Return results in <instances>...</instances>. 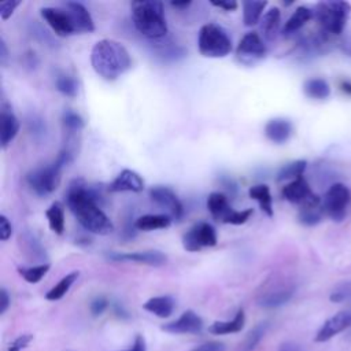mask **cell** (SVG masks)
I'll use <instances>...</instances> for the list:
<instances>
[{
	"instance_id": "cell-1",
	"label": "cell",
	"mask_w": 351,
	"mask_h": 351,
	"mask_svg": "<svg viewBox=\"0 0 351 351\" xmlns=\"http://www.w3.org/2000/svg\"><path fill=\"white\" fill-rule=\"evenodd\" d=\"M100 193L82 180L70 182L66 193V203L75 219L84 229L95 234H110L114 225L100 208Z\"/></svg>"
},
{
	"instance_id": "cell-2",
	"label": "cell",
	"mask_w": 351,
	"mask_h": 351,
	"mask_svg": "<svg viewBox=\"0 0 351 351\" xmlns=\"http://www.w3.org/2000/svg\"><path fill=\"white\" fill-rule=\"evenodd\" d=\"M90 63L96 74L107 81H114L132 67V58L122 43L103 38L93 45Z\"/></svg>"
},
{
	"instance_id": "cell-3",
	"label": "cell",
	"mask_w": 351,
	"mask_h": 351,
	"mask_svg": "<svg viewBox=\"0 0 351 351\" xmlns=\"http://www.w3.org/2000/svg\"><path fill=\"white\" fill-rule=\"evenodd\" d=\"M132 21L138 33L149 40H159L167 34V22L162 1H132Z\"/></svg>"
},
{
	"instance_id": "cell-4",
	"label": "cell",
	"mask_w": 351,
	"mask_h": 351,
	"mask_svg": "<svg viewBox=\"0 0 351 351\" xmlns=\"http://www.w3.org/2000/svg\"><path fill=\"white\" fill-rule=\"evenodd\" d=\"M351 14V4L347 1H321L315 5L314 16L326 34H341L348 16Z\"/></svg>"
},
{
	"instance_id": "cell-5",
	"label": "cell",
	"mask_w": 351,
	"mask_h": 351,
	"mask_svg": "<svg viewBox=\"0 0 351 351\" xmlns=\"http://www.w3.org/2000/svg\"><path fill=\"white\" fill-rule=\"evenodd\" d=\"M199 52L206 58H223L232 52V38L217 23H206L199 30Z\"/></svg>"
},
{
	"instance_id": "cell-6",
	"label": "cell",
	"mask_w": 351,
	"mask_h": 351,
	"mask_svg": "<svg viewBox=\"0 0 351 351\" xmlns=\"http://www.w3.org/2000/svg\"><path fill=\"white\" fill-rule=\"evenodd\" d=\"M63 167L64 165L56 159L52 165L41 166L27 173L26 182L36 195L47 196L58 188Z\"/></svg>"
},
{
	"instance_id": "cell-7",
	"label": "cell",
	"mask_w": 351,
	"mask_h": 351,
	"mask_svg": "<svg viewBox=\"0 0 351 351\" xmlns=\"http://www.w3.org/2000/svg\"><path fill=\"white\" fill-rule=\"evenodd\" d=\"M207 208L211 217L217 222L230 223V225H243L252 215V208H245L241 211L233 210L229 204L228 197L221 192H211L207 197Z\"/></svg>"
},
{
	"instance_id": "cell-8",
	"label": "cell",
	"mask_w": 351,
	"mask_h": 351,
	"mask_svg": "<svg viewBox=\"0 0 351 351\" xmlns=\"http://www.w3.org/2000/svg\"><path fill=\"white\" fill-rule=\"evenodd\" d=\"M351 203V191L341 182L332 184L322 197V208L332 221L341 222Z\"/></svg>"
},
{
	"instance_id": "cell-9",
	"label": "cell",
	"mask_w": 351,
	"mask_h": 351,
	"mask_svg": "<svg viewBox=\"0 0 351 351\" xmlns=\"http://www.w3.org/2000/svg\"><path fill=\"white\" fill-rule=\"evenodd\" d=\"M217 244V232L208 222H197L182 236V245L189 252L200 251L204 247Z\"/></svg>"
},
{
	"instance_id": "cell-10",
	"label": "cell",
	"mask_w": 351,
	"mask_h": 351,
	"mask_svg": "<svg viewBox=\"0 0 351 351\" xmlns=\"http://www.w3.org/2000/svg\"><path fill=\"white\" fill-rule=\"evenodd\" d=\"M266 55V45L262 36L256 32L245 33L237 44L236 56L243 64H254Z\"/></svg>"
},
{
	"instance_id": "cell-11",
	"label": "cell",
	"mask_w": 351,
	"mask_h": 351,
	"mask_svg": "<svg viewBox=\"0 0 351 351\" xmlns=\"http://www.w3.org/2000/svg\"><path fill=\"white\" fill-rule=\"evenodd\" d=\"M43 19L48 23V26L55 32V34L67 37L75 33V27L69 12L64 8L58 7H43L40 10Z\"/></svg>"
},
{
	"instance_id": "cell-12",
	"label": "cell",
	"mask_w": 351,
	"mask_h": 351,
	"mask_svg": "<svg viewBox=\"0 0 351 351\" xmlns=\"http://www.w3.org/2000/svg\"><path fill=\"white\" fill-rule=\"evenodd\" d=\"M203 329V319L193 310L184 311L176 321L162 325V330L171 335H197Z\"/></svg>"
},
{
	"instance_id": "cell-13",
	"label": "cell",
	"mask_w": 351,
	"mask_h": 351,
	"mask_svg": "<svg viewBox=\"0 0 351 351\" xmlns=\"http://www.w3.org/2000/svg\"><path fill=\"white\" fill-rule=\"evenodd\" d=\"M149 197L154 203L166 208L171 218L180 219L182 217V213H184L182 203L169 186H163V185L152 186L149 189Z\"/></svg>"
},
{
	"instance_id": "cell-14",
	"label": "cell",
	"mask_w": 351,
	"mask_h": 351,
	"mask_svg": "<svg viewBox=\"0 0 351 351\" xmlns=\"http://www.w3.org/2000/svg\"><path fill=\"white\" fill-rule=\"evenodd\" d=\"M350 326H351V313L350 311H339V313L333 314L332 317H329L321 325V328L315 333L314 341L325 343Z\"/></svg>"
},
{
	"instance_id": "cell-15",
	"label": "cell",
	"mask_w": 351,
	"mask_h": 351,
	"mask_svg": "<svg viewBox=\"0 0 351 351\" xmlns=\"http://www.w3.org/2000/svg\"><path fill=\"white\" fill-rule=\"evenodd\" d=\"M281 195L289 203L299 204L300 207L317 197V195L311 191V188L304 177H299V178L288 182L287 185H284L281 189Z\"/></svg>"
},
{
	"instance_id": "cell-16",
	"label": "cell",
	"mask_w": 351,
	"mask_h": 351,
	"mask_svg": "<svg viewBox=\"0 0 351 351\" xmlns=\"http://www.w3.org/2000/svg\"><path fill=\"white\" fill-rule=\"evenodd\" d=\"M111 261L117 262H136L148 266H162L166 263L167 256L156 250L136 251V252H112L110 254Z\"/></svg>"
},
{
	"instance_id": "cell-17",
	"label": "cell",
	"mask_w": 351,
	"mask_h": 351,
	"mask_svg": "<svg viewBox=\"0 0 351 351\" xmlns=\"http://www.w3.org/2000/svg\"><path fill=\"white\" fill-rule=\"evenodd\" d=\"M0 122H1L0 143H1V148L5 149L7 145L16 137L19 132V121L14 114L11 106L7 104L5 101H3L0 107Z\"/></svg>"
},
{
	"instance_id": "cell-18",
	"label": "cell",
	"mask_w": 351,
	"mask_h": 351,
	"mask_svg": "<svg viewBox=\"0 0 351 351\" xmlns=\"http://www.w3.org/2000/svg\"><path fill=\"white\" fill-rule=\"evenodd\" d=\"M64 10L69 12L73 25L75 27V33H89L95 30V23L88 8L78 1H66Z\"/></svg>"
},
{
	"instance_id": "cell-19",
	"label": "cell",
	"mask_w": 351,
	"mask_h": 351,
	"mask_svg": "<svg viewBox=\"0 0 351 351\" xmlns=\"http://www.w3.org/2000/svg\"><path fill=\"white\" fill-rule=\"evenodd\" d=\"M144 189V180L141 176L130 169H123L108 185L110 192H141Z\"/></svg>"
},
{
	"instance_id": "cell-20",
	"label": "cell",
	"mask_w": 351,
	"mask_h": 351,
	"mask_svg": "<svg viewBox=\"0 0 351 351\" xmlns=\"http://www.w3.org/2000/svg\"><path fill=\"white\" fill-rule=\"evenodd\" d=\"M292 134V123L285 118H273L265 125V136L274 144H284Z\"/></svg>"
},
{
	"instance_id": "cell-21",
	"label": "cell",
	"mask_w": 351,
	"mask_h": 351,
	"mask_svg": "<svg viewBox=\"0 0 351 351\" xmlns=\"http://www.w3.org/2000/svg\"><path fill=\"white\" fill-rule=\"evenodd\" d=\"M280 22H281V12L278 7L269 8L259 21V30L262 38L266 41H273L278 32H280Z\"/></svg>"
},
{
	"instance_id": "cell-22",
	"label": "cell",
	"mask_w": 351,
	"mask_h": 351,
	"mask_svg": "<svg viewBox=\"0 0 351 351\" xmlns=\"http://www.w3.org/2000/svg\"><path fill=\"white\" fill-rule=\"evenodd\" d=\"M293 292H295V288L289 287V285L270 289L258 298V304L262 307H266V308L280 307V306L285 304L293 296Z\"/></svg>"
},
{
	"instance_id": "cell-23",
	"label": "cell",
	"mask_w": 351,
	"mask_h": 351,
	"mask_svg": "<svg viewBox=\"0 0 351 351\" xmlns=\"http://www.w3.org/2000/svg\"><path fill=\"white\" fill-rule=\"evenodd\" d=\"M314 18V10L306 7V5H299L292 15L288 18V21L285 22L281 33L285 37H289L295 33H298L308 21H311Z\"/></svg>"
},
{
	"instance_id": "cell-24",
	"label": "cell",
	"mask_w": 351,
	"mask_h": 351,
	"mask_svg": "<svg viewBox=\"0 0 351 351\" xmlns=\"http://www.w3.org/2000/svg\"><path fill=\"white\" fill-rule=\"evenodd\" d=\"M176 307V302L169 295H160L149 298L144 304L143 308L149 311L151 314L159 317V318H167L173 314Z\"/></svg>"
},
{
	"instance_id": "cell-25",
	"label": "cell",
	"mask_w": 351,
	"mask_h": 351,
	"mask_svg": "<svg viewBox=\"0 0 351 351\" xmlns=\"http://www.w3.org/2000/svg\"><path fill=\"white\" fill-rule=\"evenodd\" d=\"M245 313L243 308L237 310L234 317L228 321H215L208 326V332L213 335H229L237 333L244 328Z\"/></svg>"
},
{
	"instance_id": "cell-26",
	"label": "cell",
	"mask_w": 351,
	"mask_h": 351,
	"mask_svg": "<svg viewBox=\"0 0 351 351\" xmlns=\"http://www.w3.org/2000/svg\"><path fill=\"white\" fill-rule=\"evenodd\" d=\"M322 215H325L324 208H322V200L317 196L314 200L308 202L307 204L302 206L298 213V219L300 223L306 226H313L317 225L321 219Z\"/></svg>"
},
{
	"instance_id": "cell-27",
	"label": "cell",
	"mask_w": 351,
	"mask_h": 351,
	"mask_svg": "<svg viewBox=\"0 0 351 351\" xmlns=\"http://www.w3.org/2000/svg\"><path fill=\"white\" fill-rule=\"evenodd\" d=\"M248 195L251 199L256 200L261 210L267 215V217H273L274 211H273V197L270 193V188L266 184H256L252 185L248 189Z\"/></svg>"
},
{
	"instance_id": "cell-28",
	"label": "cell",
	"mask_w": 351,
	"mask_h": 351,
	"mask_svg": "<svg viewBox=\"0 0 351 351\" xmlns=\"http://www.w3.org/2000/svg\"><path fill=\"white\" fill-rule=\"evenodd\" d=\"M171 217L167 214H145L134 221V228L138 230H155L169 228Z\"/></svg>"
},
{
	"instance_id": "cell-29",
	"label": "cell",
	"mask_w": 351,
	"mask_h": 351,
	"mask_svg": "<svg viewBox=\"0 0 351 351\" xmlns=\"http://www.w3.org/2000/svg\"><path fill=\"white\" fill-rule=\"evenodd\" d=\"M303 92L314 100H325L330 95V86L324 78H308L303 84Z\"/></svg>"
},
{
	"instance_id": "cell-30",
	"label": "cell",
	"mask_w": 351,
	"mask_h": 351,
	"mask_svg": "<svg viewBox=\"0 0 351 351\" xmlns=\"http://www.w3.org/2000/svg\"><path fill=\"white\" fill-rule=\"evenodd\" d=\"M267 5V1H254V0H244L241 3L243 7V22L245 26H254L256 25L262 15L263 11Z\"/></svg>"
},
{
	"instance_id": "cell-31",
	"label": "cell",
	"mask_w": 351,
	"mask_h": 351,
	"mask_svg": "<svg viewBox=\"0 0 351 351\" xmlns=\"http://www.w3.org/2000/svg\"><path fill=\"white\" fill-rule=\"evenodd\" d=\"M78 276H80L78 271H71V273L66 274L63 278L59 280V282H56V284L45 293V299H47V300H51V302H55V300L62 299V298L69 292V289L71 288V285L77 281Z\"/></svg>"
},
{
	"instance_id": "cell-32",
	"label": "cell",
	"mask_w": 351,
	"mask_h": 351,
	"mask_svg": "<svg viewBox=\"0 0 351 351\" xmlns=\"http://www.w3.org/2000/svg\"><path fill=\"white\" fill-rule=\"evenodd\" d=\"M269 328V322H259L256 324L244 337V340L240 343V346L237 347V351H254L256 348V346L261 343L262 337L265 336L266 330Z\"/></svg>"
},
{
	"instance_id": "cell-33",
	"label": "cell",
	"mask_w": 351,
	"mask_h": 351,
	"mask_svg": "<svg viewBox=\"0 0 351 351\" xmlns=\"http://www.w3.org/2000/svg\"><path fill=\"white\" fill-rule=\"evenodd\" d=\"M45 217L48 219L49 229L56 234H62L64 230V210L62 203H52L45 211Z\"/></svg>"
},
{
	"instance_id": "cell-34",
	"label": "cell",
	"mask_w": 351,
	"mask_h": 351,
	"mask_svg": "<svg viewBox=\"0 0 351 351\" xmlns=\"http://www.w3.org/2000/svg\"><path fill=\"white\" fill-rule=\"evenodd\" d=\"M307 167V162L304 159H299V160H293V162H289L287 165H284L278 173H277V177H276V181L281 182V181H287V180H296L299 177H303V173Z\"/></svg>"
},
{
	"instance_id": "cell-35",
	"label": "cell",
	"mask_w": 351,
	"mask_h": 351,
	"mask_svg": "<svg viewBox=\"0 0 351 351\" xmlns=\"http://www.w3.org/2000/svg\"><path fill=\"white\" fill-rule=\"evenodd\" d=\"M49 263H40V265H36V266H29V267H25V266H19L18 267V273L19 276L26 281V282H30V284H36L38 282L49 270Z\"/></svg>"
},
{
	"instance_id": "cell-36",
	"label": "cell",
	"mask_w": 351,
	"mask_h": 351,
	"mask_svg": "<svg viewBox=\"0 0 351 351\" xmlns=\"http://www.w3.org/2000/svg\"><path fill=\"white\" fill-rule=\"evenodd\" d=\"M55 85H56V89L67 97H75L77 93H78L77 81L73 77L67 75V74L58 75L56 81H55Z\"/></svg>"
},
{
	"instance_id": "cell-37",
	"label": "cell",
	"mask_w": 351,
	"mask_h": 351,
	"mask_svg": "<svg viewBox=\"0 0 351 351\" xmlns=\"http://www.w3.org/2000/svg\"><path fill=\"white\" fill-rule=\"evenodd\" d=\"M62 122L63 126L70 132V133H75L80 132L84 128V119L80 114H77L75 111L71 110H66L62 115Z\"/></svg>"
},
{
	"instance_id": "cell-38",
	"label": "cell",
	"mask_w": 351,
	"mask_h": 351,
	"mask_svg": "<svg viewBox=\"0 0 351 351\" xmlns=\"http://www.w3.org/2000/svg\"><path fill=\"white\" fill-rule=\"evenodd\" d=\"M32 341H33L32 333H22L8 344L7 351H23Z\"/></svg>"
},
{
	"instance_id": "cell-39",
	"label": "cell",
	"mask_w": 351,
	"mask_h": 351,
	"mask_svg": "<svg viewBox=\"0 0 351 351\" xmlns=\"http://www.w3.org/2000/svg\"><path fill=\"white\" fill-rule=\"evenodd\" d=\"M107 307H108V300L103 296H97L90 302L89 308H90V313H92L93 317H99L106 311Z\"/></svg>"
},
{
	"instance_id": "cell-40",
	"label": "cell",
	"mask_w": 351,
	"mask_h": 351,
	"mask_svg": "<svg viewBox=\"0 0 351 351\" xmlns=\"http://www.w3.org/2000/svg\"><path fill=\"white\" fill-rule=\"evenodd\" d=\"M12 234V226H11V222L8 221V218L1 214L0 215V239L1 241H7Z\"/></svg>"
},
{
	"instance_id": "cell-41",
	"label": "cell",
	"mask_w": 351,
	"mask_h": 351,
	"mask_svg": "<svg viewBox=\"0 0 351 351\" xmlns=\"http://www.w3.org/2000/svg\"><path fill=\"white\" fill-rule=\"evenodd\" d=\"M21 4V1H3L1 4H0V16H1V19H8L12 14H14V11H15V8L18 7Z\"/></svg>"
},
{
	"instance_id": "cell-42",
	"label": "cell",
	"mask_w": 351,
	"mask_h": 351,
	"mask_svg": "<svg viewBox=\"0 0 351 351\" xmlns=\"http://www.w3.org/2000/svg\"><path fill=\"white\" fill-rule=\"evenodd\" d=\"M350 293H351V291H350V288H348L347 285H346V287H340V288L335 289V291L330 293L329 299H330V302H333V303H340V302H344V300L350 296Z\"/></svg>"
},
{
	"instance_id": "cell-43",
	"label": "cell",
	"mask_w": 351,
	"mask_h": 351,
	"mask_svg": "<svg viewBox=\"0 0 351 351\" xmlns=\"http://www.w3.org/2000/svg\"><path fill=\"white\" fill-rule=\"evenodd\" d=\"M123 351H147V341L143 335H136L133 344Z\"/></svg>"
},
{
	"instance_id": "cell-44",
	"label": "cell",
	"mask_w": 351,
	"mask_h": 351,
	"mask_svg": "<svg viewBox=\"0 0 351 351\" xmlns=\"http://www.w3.org/2000/svg\"><path fill=\"white\" fill-rule=\"evenodd\" d=\"M10 304H11V299L7 289L1 288L0 289V314H4L8 310Z\"/></svg>"
},
{
	"instance_id": "cell-45",
	"label": "cell",
	"mask_w": 351,
	"mask_h": 351,
	"mask_svg": "<svg viewBox=\"0 0 351 351\" xmlns=\"http://www.w3.org/2000/svg\"><path fill=\"white\" fill-rule=\"evenodd\" d=\"M196 350H197V351H225V346H223L222 343L208 341V343L200 344Z\"/></svg>"
},
{
	"instance_id": "cell-46",
	"label": "cell",
	"mask_w": 351,
	"mask_h": 351,
	"mask_svg": "<svg viewBox=\"0 0 351 351\" xmlns=\"http://www.w3.org/2000/svg\"><path fill=\"white\" fill-rule=\"evenodd\" d=\"M211 5L222 8L225 11H234L237 8V3L233 0H226V1H211Z\"/></svg>"
},
{
	"instance_id": "cell-47",
	"label": "cell",
	"mask_w": 351,
	"mask_h": 351,
	"mask_svg": "<svg viewBox=\"0 0 351 351\" xmlns=\"http://www.w3.org/2000/svg\"><path fill=\"white\" fill-rule=\"evenodd\" d=\"M7 56H8L7 45H5L4 40L1 38V40H0V62H1V63H5V60H7Z\"/></svg>"
},
{
	"instance_id": "cell-48",
	"label": "cell",
	"mask_w": 351,
	"mask_h": 351,
	"mask_svg": "<svg viewBox=\"0 0 351 351\" xmlns=\"http://www.w3.org/2000/svg\"><path fill=\"white\" fill-rule=\"evenodd\" d=\"M114 313H115L119 318H128V317H129L128 311H126L122 306H119V304H114Z\"/></svg>"
},
{
	"instance_id": "cell-49",
	"label": "cell",
	"mask_w": 351,
	"mask_h": 351,
	"mask_svg": "<svg viewBox=\"0 0 351 351\" xmlns=\"http://www.w3.org/2000/svg\"><path fill=\"white\" fill-rule=\"evenodd\" d=\"M340 89H341L346 95H350V96H351V81L343 80V81L340 82Z\"/></svg>"
},
{
	"instance_id": "cell-50",
	"label": "cell",
	"mask_w": 351,
	"mask_h": 351,
	"mask_svg": "<svg viewBox=\"0 0 351 351\" xmlns=\"http://www.w3.org/2000/svg\"><path fill=\"white\" fill-rule=\"evenodd\" d=\"M341 48H343V51H344L346 53H348V55L351 56V38L344 40V41L341 43Z\"/></svg>"
},
{
	"instance_id": "cell-51",
	"label": "cell",
	"mask_w": 351,
	"mask_h": 351,
	"mask_svg": "<svg viewBox=\"0 0 351 351\" xmlns=\"http://www.w3.org/2000/svg\"><path fill=\"white\" fill-rule=\"evenodd\" d=\"M191 4V1H171V5L176 8H186Z\"/></svg>"
},
{
	"instance_id": "cell-52",
	"label": "cell",
	"mask_w": 351,
	"mask_h": 351,
	"mask_svg": "<svg viewBox=\"0 0 351 351\" xmlns=\"http://www.w3.org/2000/svg\"><path fill=\"white\" fill-rule=\"evenodd\" d=\"M281 351H298V350H289V348H287V350H281Z\"/></svg>"
},
{
	"instance_id": "cell-53",
	"label": "cell",
	"mask_w": 351,
	"mask_h": 351,
	"mask_svg": "<svg viewBox=\"0 0 351 351\" xmlns=\"http://www.w3.org/2000/svg\"><path fill=\"white\" fill-rule=\"evenodd\" d=\"M195 351H197V350H195Z\"/></svg>"
}]
</instances>
